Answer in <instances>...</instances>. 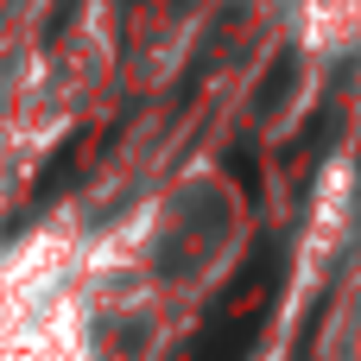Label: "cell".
I'll use <instances>...</instances> for the list:
<instances>
[{"mask_svg":"<svg viewBox=\"0 0 361 361\" xmlns=\"http://www.w3.org/2000/svg\"><path fill=\"white\" fill-rule=\"evenodd\" d=\"M241 235H247V203H241V190H235L222 171H184L178 184H165V190L140 209L127 247H133L140 286L184 298V292H203L216 273H228Z\"/></svg>","mask_w":361,"mask_h":361,"instance_id":"1","label":"cell"}]
</instances>
